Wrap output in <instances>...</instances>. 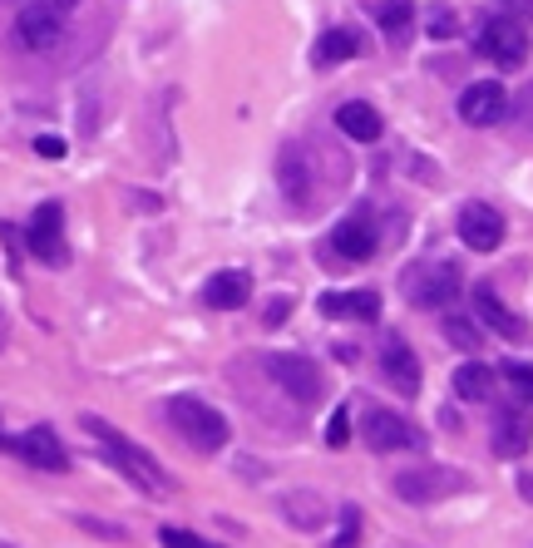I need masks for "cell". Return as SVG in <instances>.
Segmentation results:
<instances>
[{
	"label": "cell",
	"instance_id": "1",
	"mask_svg": "<svg viewBox=\"0 0 533 548\" xmlns=\"http://www.w3.org/2000/svg\"><path fill=\"white\" fill-rule=\"evenodd\" d=\"M79 425H84V430H89V435L104 445V455H109L119 470L129 474V484H139L144 494H168V489H173V484L163 479V465L153 460L149 450H139V445H134L124 430H114V425H109V420H99V415H84Z\"/></svg>",
	"mask_w": 533,
	"mask_h": 548
},
{
	"label": "cell",
	"instance_id": "2",
	"mask_svg": "<svg viewBox=\"0 0 533 548\" xmlns=\"http://www.w3.org/2000/svg\"><path fill=\"white\" fill-rule=\"evenodd\" d=\"M168 420H173V430H178L198 455H218L232 440L228 415H223L218 405H208L203 395H173V400H168Z\"/></svg>",
	"mask_w": 533,
	"mask_h": 548
},
{
	"label": "cell",
	"instance_id": "3",
	"mask_svg": "<svg viewBox=\"0 0 533 548\" xmlns=\"http://www.w3.org/2000/svg\"><path fill=\"white\" fill-rule=\"evenodd\" d=\"M459 287H464V272H459L455 262H410L405 277H400L405 302L420 307V312H445V307H455Z\"/></svg>",
	"mask_w": 533,
	"mask_h": 548
},
{
	"label": "cell",
	"instance_id": "4",
	"mask_svg": "<svg viewBox=\"0 0 533 548\" xmlns=\"http://www.w3.org/2000/svg\"><path fill=\"white\" fill-rule=\"evenodd\" d=\"M390 489L405 499V504H445L469 489V474L450 470V465H415V470H400L390 479Z\"/></svg>",
	"mask_w": 533,
	"mask_h": 548
},
{
	"label": "cell",
	"instance_id": "5",
	"mask_svg": "<svg viewBox=\"0 0 533 548\" xmlns=\"http://www.w3.org/2000/svg\"><path fill=\"white\" fill-rule=\"evenodd\" d=\"M474 55L494 60V70H519L529 60V30H524V20H514V15L484 20L479 25V40H474Z\"/></svg>",
	"mask_w": 533,
	"mask_h": 548
},
{
	"label": "cell",
	"instance_id": "6",
	"mask_svg": "<svg viewBox=\"0 0 533 548\" xmlns=\"http://www.w3.org/2000/svg\"><path fill=\"white\" fill-rule=\"evenodd\" d=\"M262 371L282 386V395H292L297 405H316L326 395V381H321V366L311 356H297V351H272L262 356Z\"/></svg>",
	"mask_w": 533,
	"mask_h": 548
},
{
	"label": "cell",
	"instance_id": "7",
	"mask_svg": "<svg viewBox=\"0 0 533 548\" xmlns=\"http://www.w3.org/2000/svg\"><path fill=\"white\" fill-rule=\"evenodd\" d=\"M25 247L35 262L45 267H70V242H65V208L60 203H40L30 213V228H25Z\"/></svg>",
	"mask_w": 533,
	"mask_h": 548
},
{
	"label": "cell",
	"instance_id": "8",
	"mask_svg": "<svg viewBox=\"0 0 533 548\" xmlns=\"http://www.w3.org/2000/svg\"><path fill=\"white\" fill-rule=\"evenodd\" d=\"M361 435H366V445H371L376 455H390V450H420V445H425V435H420L400 410H385V405H371V410L361 415Z\"/></svg>",
	"mask_w": 533,
	"mask_h": 548
},
{
	"label": "cell",
	"instance_id": "9",
	"mask_svg": "<svg viewBox=\"0 0 533 548\" xmlns=\"http://www.w3.org/2000/svg\"><path fill=\"white\" fill-rule=\"evenodd\" d=\"M509 114V89H504V79H474V84H464V94H459V119L469 124V129H489V124H499Z\"/></svg>",
	"mask_w": 533,
	"mask_h": 548
},
{
	"label": "cell",
	"instance_id": "10",
	"mask_svg": "<svg viewBox=\"0 0 533 548\" xmlns=\"http://www.w3.org/2000/svg\"><path fill=\"white\" fill-rule=\"evenodd\" d=\"M60 35H65V20H60V10L50 5V0H30V5H20V15H15V40L25 45V50H55L60 45Z\"/></svg>",
	"mask_w": 533,
	"mask_h": 548
},
{
	"label": "cell",
	"instance_id": "11",
	"mask_svg": "<svg viewBox=\"0 0 533 548\" xmlns=\"http://www.w3.org/2000/svg\"><path fill=\"white\" fill-rule=\"evenodd\" d=\"M381 376L390 381V391H400V395H420V386H425L420 356L410 351V341H405L400 331H385V341H381Z\"/></svg>",
	"mask_w": 533,
	"mask_h": 548
},
{
	"label": "cell",
	"instance_id": "12",
	"mask_svg": "<svg viewBox=\"0 0 533 548\" xmlns=\"http://www.w3.org/2000/svg\"><path fill=\"white\" fill-rule=\"evenodd\" d=\"M0 450H15L25 465H35V470H45V474L70 470V455H65V445H60V435H55L50 425H30L20 440H5Z\"/></svg>",
	"mask_w": 533,
	"mask_h": 548
},
{
	"label": "cell",
	"instance_id": "13",
	"mask_svg": "<svg viewBox=\"0 0 533 548\" xmlns=\"http://www.w3.org/2000/svg\"><path fill=\"white\" fill-rule=\"evenodd\" d=\"M533 445V420L524 405H499L494 410V425H489V450L494 460H519Z\"/></svg>",
	"mask_w": 533,
	"mask_h": 548
},
{
	"label": "cell",
	"instance_id": "14",
	"mask_svg": "<svg viewBox=\"0 0 533 548\" xmlns=\"http://www.w3.org/2000/svg\"><path fill=\"white\" fill-rule=\"evenodd\" d=\"M474 316H479V326H484V331H494L499 341H514V346H519V341H529V321H519V316L509 312L489 282H479V287H474Z\"/></svg>",
	"mask_w": 533,
	"mask_h": 548
},
{
	"label": "cell",
	"instance_id": "15",
	"mask_svg": "<svg viewBox=\"0 0 533 548\" xmlns=\"http://www.w3.org/2000/svg\"><path fill=\"white\" fill-rule=\"evenodd\" d=\"M459 237L469 252H494L504 242V218L494 203H464L459 208Z\"/></svg>",
	"mask_w": 533,
	"mask_h": 548
},
{
	"label": "cell",
	"instance_id": "16",
	"mask_svg": "<svg viewBox=\"0 0 533 548\" xmlns=\"http://www.w3.org/2000/svg\"><path fill=\"white\" fill-rule=\"evenodd\" d=\"M277 183H282V198L292 208L311 203L316 183H311V158L302 154V144H282V154H277Z\"/></svg>",
	"mask_w": 533,
	"mask_h": 548
},
{
	"label": "cell",
	"instance_id": "17",
	"mask_svg": "<svg viewBox=\"0 0 533 548\" xmlns=\"http://www.w3.org/2000/svg\"><path fill=\"white\" fill-rule=\"evenodd\" d=\"M331 247H336V257H346V262H371V257H376V223H371V213L341 218V223L331 228Z\"/></svg>",
	"mask_w": 533,
	"mask_h": 548
},
{
	"label": "cell",
	"instance_id": "18",
	"mask_svg": "<svg viewBox=\"0 0 533 548\" xmlns=\"http://www.w3.org/2000/svg\"><path fill=\"white\" fill-rule=\"evenodd\" d=\"M316 312L331 316V321H376L381 316V292H371V287H361V292H321Z\"/></svg>",
	"mask_w": 533,
	"mask_h": 548
},
{
	"label": "cell",
	"instance_id": "19",
	"mask_svg": "<svg viewBox=\"0 0 533 548\" xmlns=\"http://www.w3.org/2000/svg\"><path fill=\"white\" fill-rule=\"evenodd\" d=\"M336 129L346 134V139H356V144H376L385 134V119L376 104H366V99H346L341 109H336Z\"/></svg>",
	"mask_w": 533,
	"mask_h": 548
},
{
	"label": "cell",
	"instance_id": "20",
	"mask_svg": "<svg viewBox=\"0 0 533 548\" xmlns=\"http://www.w3.org/2000/svg\"><path fill=\"white\" fill-rule=\"evenodd\" d=\"M247 297H252V277L237 272V267L208 277V287H203V302H208L213 312H237V307H247Z\"/></svg>",
	"mask_w": 533,
	"mask_h": 548
},
{
	"label": "cell",
	"instance_id": "21",
	"mask_svg": "<svg viewBox=\"0 0 533 548\" xmlns=\"http://www.w3.org/2000/svg\"><path fill=\"white\" fill-rule=\"evenodd\" d=\"M356 55H361V35H356V30H346V25L321 30V40L311 45V65H316V70L346 65V60H356Z\"/></svg>",
	"mask_w": 533,
	"mask_h": 548
},
{
	"label": "cell",
	"instance_id": "22",
	"mask_svg": "<svg viewBox=\"0 0 533 548\" xmlns=\"http://www.w3.org/2000/svg\"><path fill=\"white\" fill-rule=\"evenodd\" d=\"M450 391L459 395V400H494V371L484 366V361H464L455 371V381H450Z\"/></svg>",
	"mask_w": 533,
	"mask_h": 548
},
{
	"label": "cell",
	"instance_id": "23",
	"mask_svg": "<svg viewBox=\"0 0 533 548\" xmlns=\"http://www.w3.org/2000/svg\"><path fill=\"white\" fill-rule=\"evenodd\" d=\"M371 15H376V25H381L385 35L400 45V40L410 35V20H415V0H371Z\"/></svg>",
	"mask_w": 533,
	"mask_h": 548
},
{
	"label": "cell",
	"instance_id": "24",
	"mask_svg": "<svg viewBox=\"0 0 533 548\" xmlns=\"http://www.w3.org/2000/svg\"><path fill=\"white\" fill-rule=\"evenodd\" d=\"M282 514H287V524H297V529H321V524H326V499L311 494V489L287 494V499H282Z\"/></svg>",
	"mask_w": 533,
	"mask_h": 548
},
{
	"label": "cell",
	"instance_id": "25",
	"mask_svg": "<svg viewBox=\"0 0 533 548\" xmlns=\"http://www.w3.org/2000/svg\"><path fill=\"white\" fill-rule=\"evenodd\" d=\"M445 321H440V326H445V336H450V341H455L459 351H469V356H474V351H479V341H484V336H479V326H474V321H469V316H459L455 307H445Z\"/></svg>",
	"mask_w": 533,
	"mask_h": 548
},
{
	"label": "cell",
	"instance_id": "26",
	"mask_svg": "<svg viewBox=\"0 0 533 548\" xmlns=\"http://www.w3.org/2000/svg\"><path fill=\"white\" fill-rule=\"evenodd\" d=\"M341 529H336V539H331V548H361V509L356 504H341Z\"/></svg>",
	"mask_w": 533,
	"mask_h": 548
},
{
	"label": "cell",
	"instance_id": "27",
	"mask_svg": "<svg viewBox=\"0 0 533 548\" xmlns=\"http://www.w3.org/2000/svg\"><path fill=\"white\" fill-rule=\"evenodd\" d=\"M326 445H331V450H346V445H351V410H346V405L331 410V420H326Z\"/></svg>",
	"mask_w": 533,
	"mask_h": 548
},
{
	"label": "cell",
	"instance_id": "28",
	"mask_svg": "<svg viewBox=\"0 0 533 548\" xmlns=\"http://www.w3.org/2000/svg\"><path fill=\"white\" fill-rule=\"evenodd\" d=\"M459 25V15L450 5H430V15H425V30H430V40H450Z\"/></svg>",
	"mask_w": 533,
	"mask_h": 548
},
{
	"label": "cell",
	"instance_id": "29",
	"mask_svg": "<svg viewBox=\"0 0 533 548\" xmlns=\"http://www.w3.org/2000/svg\"><path fill=\"white\" fill-rule=\"evenodd\" d=\"M504 381L519 391V400H524V405H533V366H524V361H509V366H504Z\"/></svg>",
	"mask_w": 533,
	"mask_h": 548
},
{
	"label": "cell",
	"instance_id": "30",
	"mask_svg": "<svg viewBox=\"0 0 533 548\" xmlns=\"http://www.w3.org/2000/svg\"><path fill=\"white\" fill-rule=\"evenodd\" d=\"M292 307H297L292 297H272V302H267V312H262V326H267V331H277V326L292 316Z\"/></svg>",
	"mask_w": 533,
	"mask_h": 548
},
{
	"label": "cell",
	"instance_id": "31",
	"mask_svg": "<svg viewBox=\"0 0 533 548\" xmlns=\"http://www.w3.org/2000/svg\"><path fill=\"white\" fill-rule=\"evenodd\" d=\"M35 154L50 158V163H60V158L70 154V144H65L60 134H40V139H35Z\"/></svg>",
	"mask_w": 533,
	"mask_h": 548
},
{
	"label": "cell",
	"instance_id": "32",
	"mask_svg": "<svg viewBox=\"0 0 533 548\" xmlns=\"http://www.w3.org/2000/svg\"><path fill=\"white\" fill-rule=\"evenodd\" d=\"M158 544L163 548H203V539L188 534V529H158Z\"/></svg>",
	"mask_w": 533,
	"mask_h": 548
},
{
	"label": "cell",
	"instance_id": "33",
	"mask_svg": "<svg viewBox=\"0 0 533 548\" xmlns=\"http://www.w3.org/2000/svg\"><path fill=\"white\" fill-rule=\"evenodd\" d=\"M79 529H89V534H104V539H124V529H114V524H99V519H89V514H75Z\"/></svg>",
	"mask_w": 533,
	"mask_h": 548
},
{
	"label": "cell",
	"instance_id": "34",
	"mask_svg": "<svg viewBox=\"0 0 533 548\" xmlns=\"http://www.w3.org/2000/svg\"><path fill=\"white\" fill-rule=\"evenodd\" d=\"M514 489H519V499H529V504H533V470L519 474V479H514Z\"/></svg>",
	"mask_w": 533,
	"mask_h": 548
},
{
	"label": "cell",
	"instance_id": "35",
	"mask_svg": "<svg viewBox=\"0 0 533 548\" xmlns=\"http://www.w3.org/2000/svg\"><path fill=\"white\" fill-rule=\"evenodd\" d=\"M50 5H55V10H60V15H65V10H75L79 0H50Z\"/></svg>",
	"mask_w": 533,
	"mask_h": 548
},
{
	"label": "cell",
	"instance_id": "36",
	"mask_svg": "<svg viewBox=\"0 0 533 548\" xmlns=\"http://www.w3.org/2000/svg\"><path fill=\"white\" fill-rule=\"evenodd\" d=\"M203 548H218V544H203Z\"/></svg>",
	"mask_w": 533,
	"mask_h": 548
},
{
	"label": "cell",
	"instance_id": "37",
	"mask_svg": "<svg viewBox=\"0 0 533 548\" xmlns=\"http://www.w3.org/2000/svg\"><path fill=\"white\" fill-rule=\"evenodd\" d=\"M0 445H5V435H0Z\"/></svg>",
	"mask_w": 533,
	"mask_h": 548
}]
</instances>
